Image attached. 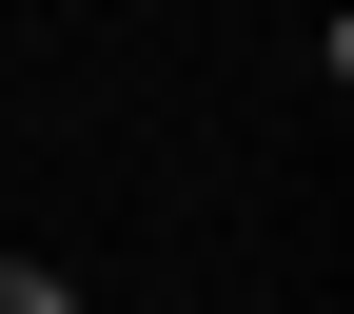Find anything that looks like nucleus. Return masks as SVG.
Segmentation results:
<instances>
[{
  "label": "nucleus",
  "instance_id": "obj_1",
  "mask_svg": "<svg viewBox=\"0 0 354 314\" xmlns=\"http://www.w3.org/2000/svg\"><path fill=\"white\" fill-rule=\"evenodd\" d=\"M0 314H79V275L59 255H0Z\"/></svg>",
  "mask_w": 354,
  "mask_h": 314
}]
</instances>
